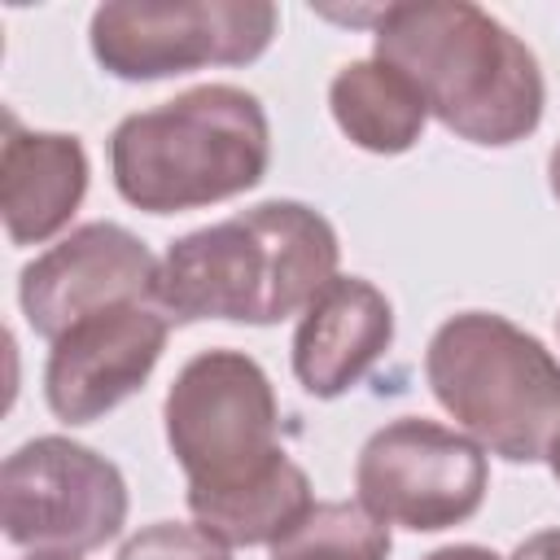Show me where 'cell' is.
<instances>
[{"mask_svg":"<svg viewBox=\"0 0 560 560\" xmlns=\"http://www.w3.org/2000/svg\"><path fill=\"white\" fill-rule=\"evenodd\" d=\"M424 560H499V556L486 551V547H472V542H455V547H438V551H429Z\"/></svg>","mask_w":560,"mask_h":560,"instance_id":"17","label":"cell"},{"mask_svg":"<svg viewBox=\"0 0 560 560\" xmlns=\"http://www.w3.org/2000/svg\"><path fill=\"white\" fill-rule=\"evenodd\" d=\"M556 332H560V319H556Z\"/></svg>","mask_w":560,"mask_h":560,"instance_id":"21","label":"cell"},{"mask_svg":"<svg viewBox=\"0 0 560 560\" xmlns=\"http://www.w3.org/2000/svg\"><path fill=\"white\" fill-rule=\"evenodd\" d=\"M171 315L158 302H122L96 311L52 341L44 398L57 420L92 424L131 398L166 350Z\"/></svg>","mask_w":560,"mask_h":560,"instance_id":"10","label":"cell"},{"mask_svg":"<svg viewBox=\"0 0 560 560\" xmlns=\"http://www.w3.org/2000/svg\"><path fill=\"white\" fill-rule=\"evenodd\" d=\"M424 376L442 411L508 464L547 459L560 438V359L503 315H451L429 341Z\"/></svg>","mask_w":560,"mask_h":560,"instance_id":"4","label":"cell"},{"mask_svg":"<svg viewBox=\"0 0 560 560\" xmlns=\"http://www.w3.org/2000/svg\"><path fill=\"white\" fill-rule=\"evenodd\" d=\"M118 560H232V551H228L223 538H214L201 525L158 521V525L131 534L122 542Z\"/></svg>","mask_w":560,"mask_h":560,"instance_id":"15","label":"cell"},{"mask_svg":"<svg viewBox=\"0 0 560 560\" xmlns=\"http://www.w3.org/2000/svg\"><path fill=\"white\" fill-rule=\"evenodd\" d=\"M31 560H79V556H31Z\"/></svg>","mask_w":560,"mask_h":560,"instance_id":"20","label":"cell"},{"mask_svg":"<svg viewBox=\"0 0 560 560\" xmlns=\"http://www.w3.org/2000/svg\"><path fill=\"white\" fill-rule=\"evenodd\" d=\"M486 451L468 433L420 416L376 429L354 464L359 503L385 525H407L416 534L468 521L486 499Z\"/></svg>","mask_w":560,"mask_h":560,"instance_id":"8","label":"cell"},{"mask_svg":"<svg viewBox=\"0 0 560 560\" xmlns=\"http://www.w3.org/2000/svg\"><path fill=\"white\" fill-rule=\"evenodd\" d=\"M394 341L389 298L359 280L332 276L302 311L293 332V376L315 398H337L359 385Z\"/></svg>","mask_w":560,"mask_h":560,"instance_id":"11","label":"cell"},{"mask_svg":"<svg viewBox=\"0 0 560 560\" xmlns=\"http://www.w3.org/2000/svg\"><path fill=\"white\" fill-rule=\"evenodd\" d=\"M127 521L122 472L83 442L35 438L0 468L4 538L35 556H83L105 547Z\"/></svg>","mask_w":560,"mask_h":560,"instance_id":"7","label":"cell"},{"mask_svg":"<svg viewBox=\"0 0 560 560\" xmlns=\"http://www.w3.org/2000/svg\"><path fill=\"white\" fill-rule=\"evenodd\" d=\"M389 525L363 503H311L276 542L271 560H385Z\"/></svg>","mask_w":560,"mask_h":560,"instance_id":"14","label":"cell"},{"mask_svg":"<svg viewBox=\"0 0 560 560\" xmlns=\"http://www.w3.org/2000/svg\"><path fill=\"white\" fill-rule=\"evenodd\" d=\"M337 232L302 201H262L179 236L162 262L153 302L171 319L280 324L337 276Z\"/></svg>","mask_w":560,"mask_h":560,"instance_id":"2","label":"cell"},{"mask_svg":"<svg viewBox=\"0 0 560 560\" xmlns=\"http://www.w3.org/2000/svg\"><path fill=\"white\" fill-rule=\"evenodd\" d=\"M547 464H551V477L560 481V438L551 442V451H547Z\"/></svg>","mask_w":560,"mask_h":560,"instance_id":"19","label":"cell"},{"mask_svg":"<svg viewBox=\"0 0 560 560\" xmlns=\"http://www.w3.org/2000/svg\"><path fill=\"white\" fill-rule=\"evenodd\" d=\"M166 442L188 477V499L249 490L293 459L280 446V402L267 372L241 350H201L171 381Z\"/></svg>","mask_w":560,"mask_h":560,"instance_id":"5","label":"cell"},{"mask_svg":"<svg viewBox=\"0 0 560 560\" xmlns=\"http://www.w3.org/2000/svg\"><path fill=\"white\" fill-rule=\"evenodd\" d=\"M372 44L459 140L503 149L525 140L542 118L538 57L468 0L385 4L372 13Z\"/></svg>","mask_w":560,"mask_h":560,"instance_id":"1","label":"cell"},{"mask_svg":"<svg viewBox=\"0 0 560 560\" xmlns=\"http://www.w3.org/2000/svg\"><path fill=\"white\" fill-rule=\"evenodd\" d=\"M512 560H560V529H538V534H529V538L512 551Z\"/></svg>","mask_w":560,"mask_h":560,"instance_id":"16","label":"cell"},{"mask_svg":"<svg viewBox=\"0 0 560 560\" xmlns=\"http://www.w3.org/2000/svg\"><path fill=\"white\" fill-rule=\"evenodd\" d=\"M547 179H551V197L560 201V140H556V149H551V162H547Z\"/></svg>","mask_w":560,"mask_h":560,"instance_id":"18","label":"cell"},{"mask_svg":"<svg viewBox=\"0 0 560 560\" xmlns=\"http://www.w3.org/2000/svg\"><path fill=\"white\" fill-rule=\"evenodd\" d=\"M88 192V153L74 136L26 131L4 114L0 144V219L13 245L57 236Z\"/></svg>","mask_w":560,"mask_h":560,"instance_id":"12","label":"cell"},{"mask_svg":"<svg viewBox=\"0 0 560 560\" xmlns=\"http://www.w3.org/2000/svg\"><path fill=\"white\" fill-rule=\"evenodd\" d=\"M267 0H118L92 13V57L105 74L144 83L201 66H245L276 35Z\"/></svg>","mask_w":560,"mask_h":560,"instance_id":"6","label":"cell"},{"mask_svg":"<svg viewBox=\"0 0 560 560\" xmlns=\"http://www.w3.org/2000/svg\"><path fill=\"white\" fill-rule=\"evenodd\" d=\"M271 162V127L254 92L188 88L158 109L127 114L109 136L114 188L149 214H175L249 192Z\"/></svg>","mask_w":560,"mask_h":560,"instance_id":"3","label":"cell"},{"mask_svg":"<svg viewBox=\"0 0 560 560\" xmlns=\"http://www.w3.org/2000/svg\"><path fill=\"white\" fill-rule=\"evenodd\" d=\"M328 105L337 127L350 136V144L368 153H407L429 118L424 96L407 74L385 66L381 57L350 61L332 74Z\"/></svg>","mask_w":560,"mask_h":560,"instance_id":"13","label":"cell"},{"mask_svg":"<svg viewBox=\"0 0 560 560\" xmlns=\"http://www.w3.org/2000/svg\"><path fill=\"white\" fill-rule=\"evenodd\" d=\"M158 258L149 245L118 228V223H83L61 245L44 249L35 262L22 267L18 298L26 324L57 341L79 319L122 306V302H153Z\"/></svg>","mask_w":560,"mask_h":560,"instance_id":"9","label":"cell"}]
</instances>
